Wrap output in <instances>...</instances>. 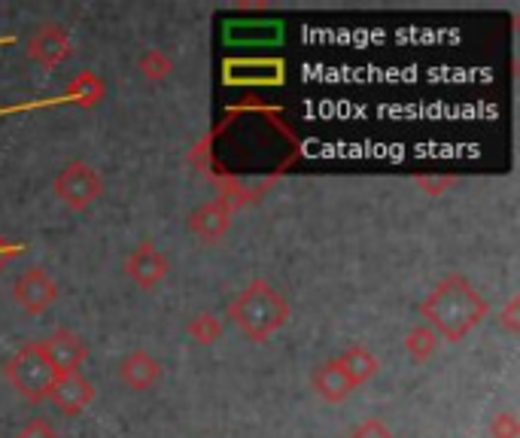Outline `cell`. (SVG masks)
Masks as SVG:
<instances>
[{
	"instance_id": "cell-1",
	"label": "cell",
	"mask_w": 520,
	"mask_h": 438,
	"mask_svg": "<svg viewBox=\"0 0 520 438\" xmlns=\"http://www.w3.org/2000/svg\"><path fill=\"white\" fill-rule=\"evenodd\" d=\"M420 314L438 338L460 344L472 329L484 323L487 302L466 274L454 271L435 283V289L420 305Z\"/></svg>"
},
{
	"instance_id": "cell-2",
	"label": "cell",
	"mask_w": 520,
	"mask_h": 438,
	"mask_svg": "<svg viewBox=\"0 0 520 438\" xmlns=\"http://www.w3.org/2000/svg\"><path fill=\"white\" fill-rule=\"evenodd\" d=\"M229 320L256 344L268 341L289 323V302L268 280H253L229 302Z\"/></svg>"
},
{
	"instance_id": "cell-3",
	"label": "cell",
	"mask_w": 520,
	"mask_h": 438,
	"mask_svg": "<svg viewBox=\"0 0 520 438\" xmlns=\"http://www.w3.org/2000/svg\"><path fill=\"white\" fill-rule=\"evenodd\" d=\"M55 378H58V375H55V369H52L49 356L43 353V344H40V341L25 344V347L7 362V381L13 384V390H16L22 399L34 402V405H40V402L49 399V390H52Z\"/></svg>"
},
{
	"instance_id": "cell-4",
	"label": "cell",
	"mask_w": 520,
	"mask_h": 438,
	"mask_svg": "<svg viewBox=\"0 0 520 438\" xmlns=\"http://www.w3.org/2000/svg\"><path fill=\"white\" fill-rule=\"evenodd\" d=\"M52 192L70 210H89L104 195V177L89 162H67L52 180Z\"/></svg>"
},
{
	"instance_id": "cell-5",
	"label": "cell",
	"mask_w": 520,
	"mask_h": 438,
	"mask_svg": "<svg viewBox=\"0 0 520 438\" xmlns=\"http://www.w3.org/2000/svg\"><path fill=\"white\" fill-rule=\"evenodd\" d=\"M13 299L22 311L34 314V317L46 314L52 308V302L58 299V283L46 268L34 265V268L22 271L19 280L13 283Z\"/></svg>"
},
{
	"instance_id": "cell-6",
	"label": "cell",
	"mask_w": 520,
	"mask_h": 438,
	"mask_svg": "<svg viewBox=\"0 0 520 438\" xmlns=\"http://www.w3.org/2000/svg\"><path fill=\"white\" fill-rule=\"evenodd\" d=\"M232 229V204L226 195H216L213 201L201 204L192 216H189V232L201 241V244H219Z\"/></svg>"
},
{
	"instance_id": "cell-7",
	"label": "cell",
	"mask_w": 520,
	"mask_h": 438,
	"mask_svg": "<svg viewBox=\"0 0 520 438\" xmlns=\"http://www.w3.org/2000/svg\"><path fill=\"white\" fill-rule=\"evenodd\" d=\"M70 52H73L70 34H67L61 25H52V22L40 25V28L31 34V40H28V58L37 61L43 70L61 67V64L70 58Z\"/></svg>"
},
{
	"instance_id": "cell-8",
	"label": "cell",
	"mask_w": 520,
	"mask_h": 438,
	"mask_svg": "<svg viewBox=\"0 0 520 438\" xmlns=\"http://www.w3.org/2000/svg\"><path fill=\"white\" fill-rule=\"evenodd\" d=\"M43 344V353L49 356L52 362V369L55 375H70V372H80L83 369V362L89 359V347L86 341L77 335V332H70V329H58L52 332Z\"/></svg>"
},
{
	"instance_id": "cell-9",
	"label": "cell",
	"mask_w": 520,
	"mask_h": 438,
	"mask_svg": "<svg viewBox=\"0 0 520 438\" xmlns=\"http://www.w3.org/2000/svg\"><path fill=\"white\" fill-rule=\"evenodd\" d=\"M171 271V262L162 250H156V244L143 241L131 250V256L125 259V274L140 286V289H156Z\"/></svg>"
},
{
	"instance_id": "cell-10",
	"label": "cell",
	"mask_w": 520,
	"mask_h": 438,
	"mask_svg": "<svg viewBox=\"0 0 520 438\" xmlns=\"http://www.w3.org/2000/svg\"><path fill=\"white\" fill-rule=\"evenodd\" d=\"M95 396H98V390L83 372H70V375L55 378L46 402H52L61 414H80L95 402Z\"/></svg>"
},
{
	"instance_id": "cell-11",
	"label": "cell",
	"mask_w": 520,
	"mask_h": 438,
	"mask_svg": "<svg viewBox=\"0 0 520 438\" xmlns=\"http://www.w3.org/2000/svg\"><path fill=\"white\" fill-rule=\"evenodd\" d=\"M162 378V362L156 356H150L146 350H131L122 362H119V381L128 390H150L156 381Z\"/></svg>"
},
{
	"instance_id": "cell-12",
	"label": "cell",
	"mask_w": 520,
	"mask_h": 438,
	"mask_svg": "<svg viewBox=\"0 0 520 438\" xmlns=\"http://www.w3.org/2000/svg\"><path fill=\"white\" fill-rule=\"evenodd\" d=\"M311 384H314L317 396H320L323 402H329V405H338V402L350 399V393L356 390V387L350 384V378L341 372L338 359H329V362L317 365L314 375H311Z\"/></svg>"
},
{
	"instance_id": "cell-13",
	"label": "cell",
	"mask_w": 520,
	"mask_h": 438,
	"mask_svg": "<svg viewBox=\"0 0 520 438\" xmlns=\"http://www.w3.org/2000/svg\"><path fill=\"white\" fill-rule=\"evenodd\" d=\"M338 365H341V372L350 378V384L353 387H362V384H368L371 378L378 375V369H381V362H378V356L371 353L368 347H362V344H353V347H347L341 356H338Z\"/></svg>"
},
{
	"instance_id": "cell-14",
	"label": "cell",
	"mask_w": 520,
	"mask_h": 438,
	"mask_svg": "<svg viewBox=\"0 0 520 438\" xmlns=\"http://www.w3.org/2000/svg\"><path fill=\"white\" fill-rule=\"evenodd\" d=\"M64 98H67L70 104L83 107V110H92V107H98L101 98H104V80L98 77V73H92V70H83V73H77V77H73V80L67 83Z\"/></svg>"
},
{
	"instance_id": "cell-15",
	"label": "cell",
	"mask_w": 520,
	"mask_h": 438,
	"mask_svg": "<svg viewBox=\"0 0 520 438\" xmlns=\"http://www.w3.org/2000/svg\"><path fill=\"white\" fill-rule=\"evenodd\" d=\"M137 73L146 83H165L174 73V58L165 49H143L137 58Z\"/></svg>"
},
{
	"instance_id": "cell-16",
	"label": "cell",
	"mask_w": 520,
	"mask_h": 438,
	"mask_svg": "<svg viewBox=\"0 0 520 438\" xmlns=\"http://www.w3.org/2000/svg\"><path fill=\"white\" fill-rule=\"evenodd\" d=\"M438 344H441V338H438L426 323H423V326H414V329L405 335V350H408V356H411L414 362H429V359L435 356Z\"/></svg>"
},
{
	"instance_id": "cell-17",
	"label": "cell",
	"mask_w": 520,
	"mask_h": 438,
	"mask_svg": "<svg viewBox=\"0 0 520 438\" xmlns=\"http://www.w3.org/2000/svg\"><path fill=\"white\" fill-rule=\"evenodd\" d=\"M189 338L201 347H210L222 338V332H226V326H222V320L213 314V311H201L189 320Z\"/></svg>"
},
{
	"instance_id": "cell-18",
	"label": "cell",
	"mask_w": 520,
	"mask_h": 438,
	"mask_svg": "<svg viewBox=\"0 0 520 438\" xmlns=\"http://www.w3.org/2000/svg\"><path fill=\"white\" fill-rule=\"evenodd\" d=\"M490 438H520V420L514 411H499L490 420Z\"/></svg>"
},
{
	"instance_id": "cell-19",
	"label": "cell",
	"mask_w": 520,
	"mask_h": 438,
	"mask_svg": "<svg viewBox=\"0 0 520 438\" xmlns=\"http://www.w3.org/2000/svg\"><path fill=\"white\" fill-rule=\"evenodd\" d=\"M16 438H58V432H55V426L46 417H34V420H28L16 432Z\"/></svg>"
},
{
	"instance_id": "cell-20",
	"label": "cell",
	"mask_w": 520,
	"mask_h": 438,
	"mask_svg": "<svg viewBox=\"0 0 520 438\" xmlns=\"http://www.w3.org/2000/svg\"><path fill=\"white\" fill-rule=\"evenodd\" d=\"M347 438H396L390 429H387V423L384 420H375V417H371V420H365V423H359Z\"/></svg>"
},
{
	"instance_id": "cell-21",
	"label": "cell",
	"mask_w": 520,
	"mask_h": 438,
	"mask_svg": "<svg viewBox=\"0 0 520 438\" xmlns=\"http://www.w3.org/2000/svg\"><path fill=\"white\" fill-rule=\"evenodd\" d=\"M499 326L508 332V335H517L520 332V296H511L508 305L502 308L499 314Z\"/></svg>"
},
{
	"instance_id": "cell-22",
	"label": "cell",
	"mask_w": 520,
	"mask_h": 438,
	"mask_svg": "<svg viewBox=\"0 0 520 438\" xmlns=\"http://www.w3.org/2000/svg\"><path fill=\"white\" fill-rule=\"evenodd\" d=\"M417 186L429 195H441V192H448L454 186L451 177H417Z\"/></svg>"
},
{
	"instance_id": "cell-23",
	"label": "cell",
	"mask_w": 520,
	"mask_h": 438,
	"mask_svg": "<svg viewBox=\"0 0 520 438\" xmlns=\"http://www.w3.org/2000/svg\"><path fill=\"white\" fill-rule=\"evenodd\" d=\"M19 256H22V244H13V241H4V238H0V268L10 265V262L19 259Z\"/></svg>"
}]
</instances>
